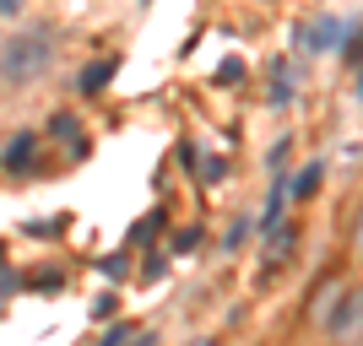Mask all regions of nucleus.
<instances>
[{"instance_id": "obj_7", "label": "nucleus", "mask_w": 363, "mask_h": 346, "mask_svg": "<svg viewBox=\"0 0 363 346\" xmlns=\"http://www.w3.org/2000/svg\"><path fill=\"white\" fill-rule=\"evenodd\" d=\"M320 173H325V168H320V163H309V168L298 173V179H293V195H315V190H320Z\"/></svg>"}, {"instance_id": "obj_10", "label": "nucleus", "mask_w": 363, "mask_h": 346, "mask_svg": "<svg viewBox=\"0 0 363 346\" xmlns=\"http://www.w3.org/2000/svg\"><path fill=\"white\" fill-rule=\"evenodd\" d=\"M157 233H163V211H152V222H136V233H130V238L147 243V238H157Z\"/></svg>"}, {"instance_id": "obj_11", "label": "nucleus", "mask_w": 363, "mask_h": 346, "mask_svg": "<svg viewBox=\"0 0 363 346\" xmlns=\"http://www.w3.org/2000/svg\"><path fill=\"white\" fill-rule=\"evenodd\" d=\"M98 271H104L108 282H120V276H125V255H108V260H98Z\"/></svg>"}, {"instance_id": "obj_1", "label": "nucleus", "mask_w": 363, "mask_h": 346, "mask_svg": "<svg viewBox=\"0 0 363 346\" xmlns=\"http://www.w3.org/2000/svg\"><path fill=\"white\" fill-rule=\"evenodd\" d=\"M49 60H55V44H49V33H22V38H11V44L0 49V76L6 81H33V76H44Z\"/></svg>"}, {"instance_id": "obj_15", "label": "nucleus", "mask_w": 363, "mask_h": 346, "mask_svg": "<svg viewBox=\"0 0 363 346\" xmlns=\"http://www.w3.org/2000/svg\"><path fill=\"white\" fill-rule=\"evenodd\" d=\"M342 54H347V60H363V28H358V33H347V44H342Z\"/></svg>"}, {"instance_id": "obj_22", "label": "nucleus", "mask_w": 363, "mask_h": 346, "mask_svg": "<svg viewBox=\"0 0 363 346\" xmlns=\"http://www.w3.org/2000/svg\"><path fill=\"white\" fill-rule=\"evenodd\" d=\"M358 243H363V217H358Z\"/></svg>"}, {"instance_id": "obj_2", "label": "nucleus", "mask_w": 363, "mask_h": 346, "mask_svg": "<svg viewBox=\"0 0 363 346\" xmlns=\"http://www.w3.org/2000/svg\"><path fill=\"white\" fill-rule=\"evenodd\" d=\"M298 44L309 49V54H325V49H342V22L336 16H309L298 28Z\"/></svg>"}, {"instance_id": "obj_9", "label": "nucleus", "mask_w": 363, "mask_h": 346, "mask_svg": "<svg viewBox=\"0 0 363 346\" xmlns=\"http://www.w3.org/2000/svg\"><path fill=\"white\" fill-rule=\"evenodd\" d=\"M282 200H288V184L277 179V184H272V211L260 217V227H277V217H282Z\"/></svg>"}, {"instance_id": "obj_18", "label": "nucleus", "mask_w": 363, "mask_h": 346, "mask_svg": "<svg viewBox=\"0 0 363 346\" xmlns=\"http://www.w3.org/2000/svg\"><path fill=\"white\" fill-rule=\"evenodd\" d=\"M163 271H168V260H157V255H152V260H147V271H141V276H147V282H163Z\"/></svg>"}, {"instance_id": "obj_19", "label": "nucleus", "mask_w": 363, "mask_h": 346, "mask_svg": "<svg viewBox=\"0 0 363 346\" xmlns=\"http://www.w3.org/2000/svg\"><path fill=\"white\" fill-rule=\"evenodd\" d=\"M11 287H16V271H6V265H0V298H6Z\"/></svg>"}, {"instance_id": "obj_3", "label": "nucleus", "mask_w": 363, "mask_h": 346, "mask_svg": "<svg viewBox=\"0 0 363 346\" xmlns=\"http://www.w3.org/2000/svg\"><path fill=\"white\" fill-rule=\"evenodd\" d=\"M358 319H363V292H347L342 303H331V308H325V330H331V335H347Z\"/></svg>"}, {"instance_id": "obj_14", "label": "nucleus", "mask_w": 363, "mask_h": 346, "mask_svg": "<svg viewBox=\"0 0 363 346\" xmlns=\"http://www.w3.org/2000/svg\"><path fill=\"white\" fill-rule=\"evenodd\" d=\"M114 308H120V298H114V292H104V298L92 303V319H108V314H114Z\"/></svg>"}, {"instance_id": "obj_5", "label": "nucleus", "mask_w": 363, "mask_h": 346, "mask_svg": "<svg viewBox=\"0 0 363 346\" xmlns=\"http://www.w3.org/2000/svg\"><path fill=\"white\" fill-rule=\"evenodd\" d=\"M49 130H55V141H71V151H76V157H87V141L76 136L82 125H76L71 114H55V120H49Z\"/></svg>"}, {"instance_id": "obj_8", "label": "nucleus", "mask_w": 363, "mask_h": 346, "mask_svg": "<svg viewBox=\"0 0 363 346\" xmlns=\"http://www.w3.org/2000/svg\"><path fill=\"white\" fill-rule=\"evenodd\" d=\"M130 335H136V325L120 319V325H108V330H104V341H98V346H130Z\"/></svg>"}, {"instance_id": "obj_16", "label": "nucleus", "mask_w": 363, "mask_h": 346, "mask_svg": "<svg viewBox=\"0 0 363 346\" xmlns=\"http://www.w3.org/2000/svg\"><path fill=\"white\" fill-rule=\"evenodd\" d=\"M250 233H255V227H250V222H233V227H228V249H239V243L250 238Z\"/></svg>"}, {"instance_id": "obj_21", "label": "nucleus", "mask_w": 363, "mask_h": 346, "mask_svg": "<svg viewBox=\"0 0 363 346\" xmlns=\"http://www.w3.org/2000/svg\"><path fill=\"white\" fill-rule=\"evenodd\" d=\"M358 98H363V71H358Z\"/></svg>"}, {"instance_id": "obj_12", "label": "nucleus", "mask_w": 363, "mask_h": 346, "mask_svg": "<svg viewBox=\"0 0 363 346\" xmlns=\"http://www.w3.org/2000/svg\"><path fill=\"white\" fill-rule=\"evenodd\" d=\"M217 81H244V60H223L217 65Z\"/></svg>"}, {"instance_id": "obj_6", "label": "nucleus", "mask_w": 363, "mask_h": 346, "mask_svg": "<svg viewBox=\"0 0 363 346\" xmlns=\"http://www.w3.org/2000/svg\"><path fill=\"white\" fill-rule=\"evenodd\" d=\"M108 81H114V60H92L87 71H82V81H76V87H82V92H104Z\"/></svg>"}, {"instance_id": "obj_20", "label": "nucleus", "mask_w": 363, "mask_h": 346, "mask_svg": "<svg viewBox=\"0 0 363 346\" xmlns=\"http://www.w3.org/2000/svg\"><path fill=\"white\" fill-rule=\"evenodd\" d=\"M22 11V0H0V16H16Z\"/></svg>"}, {"instance_id": "obj_13", "label": "nucleus", "mask_w": 363, "mask_h": 346, "mask_svg": "<svg viewBox=\"0 0 363 346\" xmlns=\"http://www.w3.org/2000/svg\"><path fill=\"white\" fill-rule=\"evenodd\" d=\"M196 243H201V227H184V233H174V249H179V255H184V249H196Z\"/></svg>"}, {"instance_id": "obj_4", "label": "nucleus", "mask_w": 363, "mask_h": 346, "mask_svg": "<svg viewBox=\"0 0 363 346\" xmlns=\"http://www.w3.org/2000/svg\"><path fill=\"white\" fill-rule=\"evenodd\" d=\"M33 151H38V136H33V130H22V136L6 146V168H11V173H22V168L33 163Z\"/></svg>"}, {"instance_id": "obj_17", "label": "nucleus", "mask_w": 363, "mask_h": 346, "mask_svg": "<svg viewBox=\"0 0 363 346\" xmlns=\"http://www.w3.org/2000/svg\"><path fill=\"white\" fill-rule=\"evenodd\" d=\"M228 179V163L223 157H212V163H206V184H223Z\"/></svg>"}]
</instances>
